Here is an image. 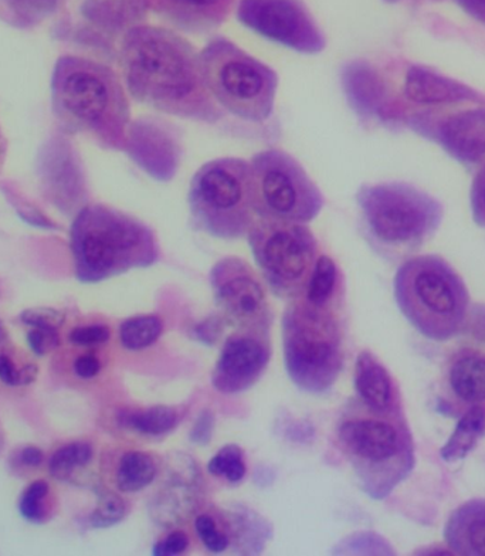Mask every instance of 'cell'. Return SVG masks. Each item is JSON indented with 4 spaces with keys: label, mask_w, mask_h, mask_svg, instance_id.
Segmentation results:
<instances>
[{
    "label": "cell",
    "mask_w": 485,
    "mask_h": 556,
    "mask_svg": "<svg viewBox=\"0 0 485 556\" xmlns=\"http://www.w3.org/2000/svg\"><path fill=\"white\" fill-rule=\"evenodd\" d=\"M119 55L127 90L138 103L191 122L224 118L203 81L199 54L182 36L164 27L132 26Z\"/></svg>",
    "instance_id": "6da1fadb"
},
{
    "label": "cell",
    "mask_w": 485,
    "mask_h": 556,
    "mask_svg": "<svg viewBox=\"0 0 485 556\" xmlns=\"http://www.w3.org/2000/svg\"><path fill=\"white\" fill-rule=\"evenodd\" d=\"M55 122L64 132L91 139L107 151L128 146L131 106L122 78L107 64L66 54L50 81Z\"/></svg>",
    "instance_id": "7a4b0ae2"
},
{
    "label": "cell",
    "mask_w": 485,
    "mask_h": 556,
    "mask_svg": "<svg viewBox=\"0 0 485 556\" xmlns=\"http://www.w3.org/2000/svg\"><path fill=\"white\" fill-rule=\"evenodd\" d=\"M341 452L365 493L385 500L412 475L416 448L405 410L378 412L350 403L336 430Z\"/></svg>",
    "instance_id": "3957f363"
},
{
    "label": "cell",
    "mask_w": 485,
    "mask_h": 556,
    "mask_svg": "<svg viewBox=\"0 0 485 556\" xmlns=\"http://www.w3.org/2000/svg\"><path fill=\"white\" fill-rule=\"evenodd\" d=\"M71 252L77 281L97 285L133 268L154 266L159 244L144 222L104 203H92L73 219Z\"/></svg>",
    "instance_id": "277c9868"
},
{
    "label": "cell",
    "mask_w": 485,
    "mask_h": 556,
    "mask_svg": "<svg viewBox=\"0 0 485 556\" xmlns=\"http://www.w3.org/2000/svg\"><path fill=\"white\" fill-rule=\"evenodd\" d=\"M394 290L400 313L427 340L446 342L463 331L469 289L445 258L436 254L409 258L397 268Z\"/></svg>",
    "instance_id": "5b68a950"
},
{
    "label": "cell",
    "mask_w": 485,
    "mask_h": 556,
    "mask_svg": "<svg viewBox=\"0 0 485 556\" xmlns=\"http://www.w3.org/2000/svg\"><path fill=\"white\" fill-rule=\"evenodd\" d=\"M357 203L369 243L392 258L423 248L441 229L445 215L436 198L405 182L363 185Z\"/></svg>",
    "instance_id": "8992f818"
},
{
    "label": "cell",
    "mask_w": 485,
    "mask_h": 556,
    "mask_svg": "<svg viewBox=\"0 0 485 556\" xmlns=\"http://www.w3.org/2000/svg\"><path fill=\"white\" fill-rule=\"evenodd\" d=\"M203 81L221 110L244 122L263 123L275 111L279 76L226 37L199 53Z\"/></svg>",
    "instance_id": "52a82bcc"
},
{
    "label": "cell",
    "mask_w": 485,
    "mask_h": 556,
    "mask_svg": "<svg viewBox=\"0 0 485 556\" xmlns=\"http://www.w3.org/2000/svg\"><path fill=\"white\" fill-rule=\"evenodd\" d=\"M251 162L217 157L196 170L188 203L195 229L216 239L239 240L254 224Z\"/></svg>",
    "instance_id": "ba28073f"
},
{
    "label": "cell",
    "mask_w": 485,
    "mask_h": 556,
    "mask_svg": "<svg viewBox=\"0 0 485 556\" xmlns=\"http://www.w3.org/2000/svg\"><path fill=\"white\" fill-rule=\"evenodd\" d=\"M328 309L304 301L291 305L284 315L285 368L307 392L328 391L342 368L341 333Z\"/></svg>",
    "instance_id": "9c48e42d"
},
{
    "label": "cell",
    "mask_w": 485,
    "mask_h": 556,
    "mask_svg": "<svg viewBox=\"0 0 485 556\" xmlns=\"http://www.w3.org/2000/svg\"><path fill=\"white\" fill-rule=\"evenodd\" d=\"M252 205L260 219L308 224L320 215L326 199L307 170L281 150L252 157Z\"/></svg>",
    "instance_id": "30bf717a"
},
{
    "label": "cell",
    "mask_w": 485,
    "mask_h": 556,
    "mask_svg": "<svg viewBox=\"0 0 485 556\" xmlns=\"http://www.w3.org/2000/svg\"><path fill=\"white\" fill-rule=\"evenodd\" d=\"M247 236L254 261L270 289L281 296L302 294L318 261L312 231L304 224L260 219Z\"/></svg>",
    "instance_id": "8fae6325"
},
{
    "label": "cell",
    "mask_w": 485,
    "mask_h": 556,
    "mask_svg": "<svg viewBox=\"0 0 485 556\" xmlns=\"http://www.w3.org/2000/svg\"><path fill=\"white\" fill-rule=\"evenodd\" d=\"M238 18L254 34L303 54L327 48L326 35L303 0H240Z\"/></svg>",
    "instance_id": "7c38bea8"
},
{
    "label": "cell",
    "mask_w": 485,
    "mask_h": 556,
    "mask_svg": "<svg viewBox=\"0 0 485 556\" xmlns=\"http://www.w3.org/2000/svg\"><path fill=\"white\" fill-rule=\"evenodd\" d=\"M406 124L460 164L475 166L485 162V104L416 111L406 117Z\"/></svg>",
    "instance_id": "4fadbf2b"
},
{
    "label": "cell",
    "mask_w": 485,
    "mask_h": 556,
    "mask_svg": "<svg viewBox=\"0 0 485 556\" xmlns=\"http://www.w3.org/2000/svg\"><path fill=\"white\" fill-rule=\"evenodd\" d=\"M210 285L217 304L234 323L253 332L267 326L270 315L265 289L242 258L226 257L217 262L210 271Z\"/></svg>",
    "instance_id": "5bb4252c"
},
{
    "label": "cell",
    "mask_w": 485,
    "mask_h": 556,
    "mask_svg": "<svg viewBox=\"0 0 485 556\" xmlns=\"http://www.w3.org/2000/svg\"><path fill=\"white\" fill-rule=\"evenodd\" d=\"M475 407H485V352L461 348L443 370L438 409L459 419Z\"/></svg>",
    "instance_id": "9a60e30c"
},
{
    "label": "cell",
    "mask_w": 485,
    "mask_h": 556,
    "mask_svg": "<svg viewBox=\"0 0 485 556\" xmlns=\"http://www.w3.org/2000/svg\"><path fill=\"white\" fill-rule=\"evenodd\" d=\"M269 346L260 332L235 333L225 342L214 370V387L221 393H239L252 388L269 363Z\"/></svg>",
    "instance_id": "2e32d148"
},
{
    "label": "cell",
    "mask_w": 485,
    "mask_h": 556,
    "mask_svg": "<svg viewBox=\"0 0 485 556\" xmlns=\"http://www.w3.org/2000/svg\"><path fill=\"white\" fill-rule=\"evenodd\" d=\"M404 96L409 103L429 109L485 104V96L473 87L423 66H412L406 72Z\"/></svg>",
    "instance_id": "e0dca14e"
},
{
    "label": "cell",
    "mask_w": 485,
    "mask_h": 556,
    "mask_svg": "<svg viewBox=\"0 0 485 556\" xmlns=\"http://www.w3.org/2000/svg\"><path fill=\"white\" fill-rule=\"evenodd\" d=\"M233 0H155L161 17L187 34H209L226 22Z\"/></svg>",
    "instance_id": "ac0fdd59"
},
{
    "label": "cell",
    "mask_w": 485,
    "mask_h": 556,
    "mask_svg": "<svg viewBox=\"0 0 485 556\" xmlns=\"http://www.w3.org/2000/svg\"><path fill=\"white\" fill-rule=\"evenodd\" d=\"M355 388L359 401L373 410H404L394 377L372 352L363 351L358 356L355 365Z\"/></svg>",
    "instance_id": "d6986e66"
},
{
    "label": "cell",
    "mask_w": 485,
    "mask_h": 556,
    "mask_svg": "<svg viewBox=\"0 0 485 556\" xmlns=\"http://www.w3.org/2000/svg\"><path fill=\"white\" fill-rule=\"evenodd\" d=\"M443 534L452 554L485 556V498L460 504L447 518Z\"/></svg>",
    "instance_id": "ffe728a7"
},
{
    "label": "cell",
    "mask_w": 485,
    "mask_h": 556,
    "mask_svg": "<svg viewBox=\"0 0 485 556\" xmlns=\"http://www.w3.org/2000/svg\"><path fill=\"white\" fill-rule=\"evenodd\" d=\"M459 425L442 448V457L455 463L468 456L485 433V407H475L459 417Z\"/></svg>",
    "instance_id": "44dd1931"
},
{
    "label": "cell",
    "mask_w": 485,
    "mask_h": 556,
    "mask_svg": "<svg viewBox=\"0 0 485 556\" xmlns=\"http://www.w3.org/2000/svg\"><path fill=\"white\" fill-rule=\"evenodd\" d=\"M62 0H0V21L15 29H34L52 17Z\"/></svg>",
    "instance_id": "7402d4cb"
},
{
    "label": "cell",
    "mask_w": 485,
    "mask_h": 556,
    "mask_svg": "<svg viewBox=\"0 0 485 556\" xmlns=\"http://www.w3.org/2000/svg\"><path fill=\"white\" fill-rule=\"evenodd\" d=\"M158 467L154 458L144 452H127L119 458L115 471V484L123 493H138L155 480Z\"/></svg>",
    "instance_id": "603a6c76"
},
{
    "label": "cell",
    "mask_w": 485,
    "mask_h": 556,
    "mask_svg": "<svg viewBox=\"0 0 485 556\" xmlns=\"http://www.w3.org/2000/svg\"><path fill=\"white\" fill-rule=\"evenodd\" d=\"M341 271L331 257L320 256L306 287V301L318 308H330L341 289Z\"/></svg>",
    "instance_id": "cb8c5ba5"
},
{
    "label": "cell",
    "mask_w": 485,
    "mask_h": 556,
    "mask_svg": "<svg viewBox=\"0 0 485 556\" xmlns=\"http://www.w3.org/2000/svg\"><path fill=\"white\" fill-rule=\"evenodd\" d=\"M124 425L146 435H161L170 432L179 424L178 412L169 406H154L150 409L129 412L122 416Z\"/></svg>",
    "instance_id": "d4e9b609"
},
{
    "label": "cell",
    "mask_w": 485,
    "mask_h": 556,
    "mask_svg": "<svg viewBox=\"0 0 485 556\" xmlns=\"http://www.w3.org/2000/svg\"><path fill=\"white\" fill-rule=\"evenodd\" d=\"M94 451L87 442H73L58 448L50 457L49 472L54 480L67 481L74 471L91 463Z\"/></svg>",
    "instance_id": "484cf974"
},
{
    "label": "cell",
    "mask_w": 485,
    "mask_h": 556,
    "mask_svg": "<svg viewBox=\"0 0 485 556\" xmlns=\"http://www.w3.org/2000/svg\"><path fill=\"white\" fill-rule=\"evenodd\" d=\"M18 513L31 523L50 521L53 517V500L48 481L36 480L26 486L18 500Z\"/></svg>",
    "instance_id": "4316f807"
},
{
    "label": "cell",
    "mask_w": 485,
    "mask_h": 556,
    "mask_svg": "<svg viewBox=\"0 0 485 556\" xmlns=\"http://www.w3.org/2000/svg\"><path fill=\"white\" fill-rule=\"evenodd\" d=\"M162 333V323L155 315L127 319L119 327V341L128 351H141L155 344Z\"/></svg>",
    "instance_id": "83f0119b"
},
{
    "label": "cell",
    "mask_w": 485,
    "mask_h": 556,
    "mask_svg": "<svg viewBox=\"0 0 485 556\" xmlns=\"http://www.w3.org/2000/svg\"><path fill=\"white\" fill-rule=\"evenodd\" d=\"M210 475L224 477L230 483H239L246 476V463H244L242 448L235 444H228L217 452L207 465Z\"/></svg>",
    "instance_id": "f1b7e54d"
},
{
    "label": "cell",
    "mask_w": 485,
    "mask_h": 556,
    "mask_svg": "<svg viewBox=\"0 0 485 556\" xmlns=\"http://www.w3.org/2000/svg\"><path fill=\"white\" fill-rule=\"evenodd\" d=\"M127 511V504L119 495L103 493L90 516V526L97 530L117 526L126 518Z\"/></svg>",
    "instance_id": "f546056e"
},
{
    "label": "cell",
    "mask_w": 485,
    "mask_h": 556,
    "mask_svg": "<svg viewBox=\"0 0 485 556\" xmlns=\"http://www.w3.org/2000/svg\"><path fill=\"white\" fill-rule=\"evenodd\" d=\"M195 530L199 539H201L203 545H205L206 549H209L210 553L220 554L228 548V535L224 534V532L217 528L216 521L210 516H206V514L199 516L195 521Z\"/></svg>",
    "instance_id": "4dcf8cb0"
},
{
    "label": "cell",
    "mask_w": 485,
    "mask_h": 556,
    "mask_svg": "<svg viewBox=\"0 0 485 556\" xmlns=\"http://www.w3.org/2000/svg\"><path fill=\"white\" fill-rule=\"evenodd\" d=\"M21 321L30 328L40 327L59 330L63 326L64 315L59 309L49 307L29 308L21 314Z\"/></svg>",
    "instance_id": "1f68e13d"
},
{
    "label": "cell",
    "mask_w": 485,
    "mask_h": 556,
    "mask_svg": "<svg viewBox=\"0 0 485 556\" xmlns=\"http://www.w3.org/2000/svg\"><path fill=\"white\" fill-rule=\"evenodd\" d=\"M27 344L37 356L48 355L60 345L59 330L54 328H30L27 332Z\"/></svg>",
    "instance_id": "d6a6232c"
},
{
    "label": "cell",
    "mask_w": 485,
    "mask_h": 556,
    "mask_svg": "<svg viewBox=\"0 0 485 556\" xmlns=\"http://www.w3.org/2000/svg\"><path fill=\"white\" fill-rule=\"evenodd\" d=\"M470 206L473 220L485 229V164L475 174L470 189Z\"/></svg>",
    "instance_id": "836d02e7"
},
{
    "label": "cell",
    "mask_w": 485,
    "mask_h": 556,
    "mask_svg": "<svg viewBox=\"0 0 485 556\" xmlns=\"http://www.w3.org/2000/svg\"><path fill=\"white\" fill-rule=\"evenodd\" d=\"M110 328L105 326H86L74 328L68 341L77 346L103 345L110 340Z\"/></svg>",
    "instance_id": "e575fe53"
},
{
    "label": "cell",
    "mask_w": 485,
    "mask_h": 556,
    "mask_svg": "<svg viewBox=\"0 0 485 556\" xmlns=\"http://www.w3.org/2000/svg\"><path fill=\"white\" fill-rule=\"evenodd\" d=\"M188 536L184 535L183 532H174V534L166 536L164 541L158 542L152 553H154L155 556L180 555L188 549Z\"/></svg>",
    "instance_id": "d590c367"
},
{
    "label": "cell",
    "mask_w": 485,
    "mask_h": 556,
    "mask_svg": "<svg viewBox=\"0 0 485 556\" xmlns=\"http://www.w3.org/2000/svg\"><path fill=\"white\" fill-rule=\"evenodd\" d=\"M101 369V364L99 358H95L94 355H81L78 356L76 363H74V372H76L78 378L81 379H91L99 375Z\"/></svg>",
    "instance_id": "8d00e7d4"
},
{
    "label": "cell",
    "mask_w": 485,
    "mask_h": 556,
    "mask_svg": "<svg viewBox=\"0 0 485 556\" xmlns=\"http://www.w3.org/2000/svg\"><path fill=\"white\" fill-rule=\"evenodd\" d=\"M0 381L8 387H21V369L7 354H0Z\"/></svg>",
    "instance_id": "74e56055"
},
{
    "label": "cell",
    "mask_w": 485,
    "mask_h": 556,
    "mask_svg": "<svg viewBox=\"0 0 485 556\" xmlns=\"http://www.w3.org/2000/svg\"><path fill=\"white\" fill-rule=\"evenodd\" d=\"M214 416L209 412H205L199 417L195 428H193L192 440L195 443L205 444L212 438V430H214Z\"/></svg>",
    "instance_id": "f35d334b"
},
{
    "label": "cell",
    "mask_w": 485,
    "mask_h": 556,
    "mask_svg": "<svg viewBox=\"0 0 485 556\" xmlns=\"http://www.w3.org/2000/svg\"><path fill=\"white\" fill-rule=\"evenodd\" d=\"M455 2L461 11L485 26V0H455Z\"/></svg>",
    "instance_id": "ab89813d"
},
{
    "label": "cell",
    "mask_w": 485,
    "mask_h": 556,
    "mask_svg": "<svg viewBox=\"0 0 485 556\" xmlns=\"http://www.w3.org/2000/svg\"><path fill=\"white\" fill-rule=\"evenodd\" d=\"M18 460H21L22 465H25L26 467L37 469V467L43 465L44 453L41 452L39 447H23L21 454H18Z\"/></svg>",
    "instance_id": "60d3db41"
},
{
    "label": "cell",
    "mask_w": 485,
    "mask_h": 556,
    "mask_svg": "<svg viewBox=\"0 0 485 556\" xmlns=\"http://www.w3.org/2000/svg\"><path fill=\"white\" fill-rule=\"evenodd\" d=\"M37 366L36 365H26L21 369V387H26V384L34 383L37 378Z\"/></svg>",
    "instance_id": "b9f144b4"
},
{
    "label": "cell",
    "mask_w": 485,
    "mask_h": 556,
    "mask_svg": "<svg viewBox=\"0 0 485 556\" xmlns=\"http://www.w3.org/2000/svg\"><path fill=\"white\" fill-rule=\"evenodd\" d=\"M4 154H7V142H4L2 132H0V166L3 164Z\"/></svg>",
    "instance_id": "7bdbcfd3"
},
{
    "label": "cell",
    "mask_w": 485,
    "mask_h": 556,
    "mask_svg": "<svg viewBox=\"0 0 485 556\" xmlns=\"http://www.w3.org/2000/svg\"><path fill=\"white\" fill-rule=\"evenodd\" d=\"M3 451H4V432H3L2 426H0V456H2Z\"/></svg>",
    "instance_id": "ee69618b"
},
{
    "label": "cell",
    "mask_w": 485,
    "mask_h": 556,
    "mask_svg": "<svg viewBox=\"0 0 485 556\" xmlns=\"http://www.w3.org/2000/svg\"><path fill=\"white\" fill-rule=\"evenodd\" d=\"M7 340V332H4V328L2 327V324H0V342Z\"/></svg>",
    "instance_id": "f6af8a7d"
},
{
    "label": "cell",
    "mask_w": 485,
    "mask_h": 556,
    "mask_svg": "<svg viewBox=\"0 0 485 556\" xmlns=\"http://www.w3.org/2000/svg\"><path fill=\"white\" fill-rule=\"evenodd\" d=\"M383 2L390 3V4H397V3L404 2V0H383Z\"/></svg>",
    "instance_id": "bcb514c9"
}]
</instances>
